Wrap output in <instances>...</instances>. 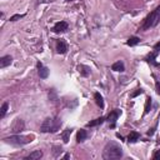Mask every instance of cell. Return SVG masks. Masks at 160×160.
Segmentation results:
<instances>
[{"mask_svg": "<svg viewBox=\"0 0 160 160\" xmlns=\"http://www.w3.org/2000/svg\"><path fill=\"white\" fill-rule=\"evenodd\" d=\"M34 136L33 135H13V136H9V138H5L4 141L8 143V144H11V145H16V146H22V145H25V144H29V143L33 141Z\"/></svg>", "mask_w": 160, "mask_h": 160, "instance_id": "obj_4", "label": "cell"}, {"mask_svg": "<svg viewBox=\"0 0 160 160\" xmlns=\"http://www.w3.org/2000/svg\"><path fill=\"white\" fill-rule=\"evenodd\" d=\"M86 138H88V133H86V130L80 129L79 131L77 133V141H78V143H83L84 140H86Z\"/></svg>", "mask_w": 160, "mask_h": 160, "instance_id": "obj_11", "label": "cell"}, {"mask_svg": "<svg viewBox=\"0 0 160 160\" xmlns=\"http://www.w3.org/2000/svg\"><path fill=\"white\" fill-rule=\"evenodd\" d=\"M153 158H154L155 160H159V159H160V150H158L157 153L154 154V157H153Z\"/></svg>", "mask_w": 160, "mask_h": 160, "instance_id": "obj_28", "label": "cell"}, {"mask_svg": "<svg viewBox=\"0 0 160 160\" xmlns=\"http://www.w3.org/2000/svg\"><path fill=\"white\" fill-rule=\"evenodd\" d=\"M68 1H71V0H68Z\"/></svg>", "mask_w": 160, "mask_h": 160, "instance_id": "obj_31", "label": "cell"}, {"mask_svg": "<svg viewBox=\"0 0 160 160\" xmlns=\"http://www.w3.org/2000/svg\"><path fill=\"white\" fill-rule=\"evenodd\" d=\"M139 43H140V39H139L138 36H130L128 39V41H126V44H128L129 46H135Z\"/></svg>", "mask_w": 160, "mask_h": 160, "instance_id": "obj_19", "label": "cell"}, {"mask_svg": "<svg viewBox=\"0 0 160 160\" xmlns=\"http://www.w3.org/2000/svg\"><path fill=\"white\" fill-rule=\"evenodd\" d=\"M150 110H151V98H150V96H148V98H146V103H145L144 114H145V115H146V114H149Z\"/></svg>", "mask_w": 160, "mask_h": 160, "instance_id": "obj_21", "label": "cell"}, {"mask_svg": "<svg viewBox=\"0 0 160 160\" xmlns=\"http://www.w3.org/2000/svg\"><path fill=\"white\" fill-rule=\"evenodd\" d=\"M143 91H144V90H143V89H136L135 91H134L133 93V94L131 95H130V96H131V98H136V96L138 95H140V94H143Z\"/></svg>", "mask_w": 160, "mask_h": 160, "instance_id": "obj_24", "label": "cell"}, {"mask_svg": "<svg viewBox=\"0 0 160 160\" xmlns=\"http://www.w3.org/2000/svg\"><path fill=\"white\" fill-rule=\"evenodd\" d=\"M69 158H70L69 154H65V155H64V159H69Z\"/></svg>", "mask_w": 160, "mask_h": 160, "instance_id": "obj_30", "label": "cell"}, {"mask_svg": "<svg viewBox=\"0 0 160 160\" xmlns=\"http://www.w3.org/2000/svg\"><path fill=\"white\" fill-rule=\"evenodd\" d=\"M24 16H25V14H15L10 18V22H16L18 19H22V18H24Z\"/></svg>", "mask_w": 160, "mask_h": 160, "instance_id": "obj_23", "label": "cell"}, {"mask_svg": "<svg viewBox=\"0 0 160 160\" xmlns=\"http://www.w3.org/2000/svg\"><path fill=\"white\" fill-rule=\"evenodd\" d=\"M39 77L41 79H46L49 77V69L46 66H40L39 68Z\"/></svg>", "mask_w": 160, "mask_h": 160, "instance_id": "obj_18", "label": "cell"}, {"mask_svg": "<svg viewBox=\"0 0 160 160\" xmlns=\"http://www.w3.org/2000/svg\"><path fill=\"white\" fill-rule=\"evenodd\" d=\"M56 51L59 54H65L66 51H68V44H66L65 40H58L56 41Z\"/></svg>", "mask_w": 160, "mask_h": 160, "instance_id": "obj_7", "label": "cell"}, {"mask_svg": "<svg viewBox=\"0 0 160 160\" xmlns=\"http://www.w3.org/2000/svg\"><path fill=\"white\" fill-rule=\"evenodd\" d=\"M71 133H73V129H65L64 133L61 134V138H63V141L65 143V144H68L69 140H70V135Z\"/></svg>", "mask_w": 160, "mask_h": 160, "instance_id": "obj_14", "label": "cell"}, {"mask_svg": "<svg viewBox=\"0 0 160 160\" xmlns=\"http://www.w3.org/2000/svg\"><path fill=\"white\" fill-rule=\"evenodd\" d=\"M123 157V150L119 145L114 141H110L105 145V148L103 150V158L105 160H110V159H120Z\"/></svg>", "mask_w": 160, "mask_h": 160, "instance_id": "obj_1", "label": "cell"}, {"mask_svg": "<svg viewBox=\"0 0 160 160\" xmlns=\"http://www.w3.org/2000/svg\"><path fill=\"white\" fill-rule=\"evenodd\" d=\"M139 138H140V134L138 131H130L129 136H128V141L129 143H135L136 140H139Z\"/></svg>", "mask_w": 160, "mask_h": 160, "instance_id": "obj_16", "label": "cell"}, {"mask_svg": "<svg viewBox=\"0 0 160 160\" xmlns=\"http://www.w3.org/2000/svg\"><path fill=\"white\" fill-rule=\"evenodd\" d=\"M105 121V118L104 116H100L98 118V119H95V120H93L90 121V123H88V126H96V125H102L103 123Z\"/></svg>", "mask_w": 160, "mask_h": 160, "instance_id": "obj_20", "label": "cell"}, {"mask_svg": "<svg viewBox=\"0 0 160 160\" xmlns=\"http://www.w3.org/2000/svg\"><path fill=\"white\" fill-rule=\"evenodd\" d=\"M61 126V120L59 118H46L40 126L41 133H56Z\"/></svg>", "mask_w": 160, "mask_h": 160, "instance_id": "obj_2", "label": "cell"}, {"mask_svg": "<svg viewBox=\"0 0 160 160\" xmlns=\"http://www.w3.org/2000/svg\"><path fill=\"white\" fill-rule=\"evenodd\" d=\"M78 70H79V73L81 77H89V74H90V68L86 65H79Z\"/></svg>", "mask_w": 160, "mask_h": 160, "instance_id": "obj_13", "label": "cell"}, {"mask_svg": "<svg viewBox=\"0 0 160 160\" xmlns=\"http://www.w3.org/2000/svg\"><path fill=\"white\" fill-rule=\"evenodd\" d=\"M54 149H55V151H54V155L58 157V150H60L61 148H59V146H54Z\"/></svg>", "mask_w": 160, "mask_h": 160, "instance_id": "obj_29", "label": "cell"}, {"mask_svg": "<svg viewBox=\"0 0 160 160\" xmlns=\"http://www.w3.org/2000/svg\"><path fill=\"white\" fill-rule=\"evenodd\" d=\"M111 70H114V71H120V73H123V71L125 70V65H124V63L123 61H116L114 63V64L111 65Z\"/></svg>", "mask_w": 160, "mask_h": 160, "instance_id": "obj_12", "label": "cell"}, {"mask_svg": "<svg viewBox=\"0 0 160 160\" xmlns=\"http://www.w3.org/2000/svg\"><path fill=\"white\" fill-rule=\"evenodd\" d=\"M160 51V41H159V43L158 44H155V46H154V53H159Z\"/></svg>", "mask_w": 160, "mask_h": 160, "instance_id": "obj_26", "label": "cell"}, {"mask_svg": "<svg viewBox=\"0 0 160 160\" xmlns=\"http://www.w3.org/2000/svg\"><path fill=\"white\" fill-rule=\"evenodd\" d=\"M155 129H157V124H155V125H154L151 129H149V130H148V135H149V136L154 135V133H155Z\"/></svg>", "mask_w": 160, "mask_h": 160, "instance_id": "obj_25", "label": "cell"}, {"mask_svg": "<svg viewBox=\"0 0 160 160\" xmlns=\"http://www.w3.org/2000/svg\"><path fill=\"white\" fill-rule=\"evenodd\" d=\"M41 157H43V151L41 150H35L33 151L31 154H29L26 158H25V160H36V159H40Z\"/></svg>", "mask_w": 160, "mask_h": 160, "instance_id": "obj_10", "label": "cell"}, {"mask_svg": "<svg viewBox=\"0 0 160 160\" xmlns=\"http://www.w3.org/2000/svg\"><path fill=\"white\" fill-rule=\"evenodd\" d=\"M23 129H24V123H23V120H22V119H16V120L14 121V124H13V126H11L13 133L18 134V133L22 131Z\"/></svg>", "mask_w": 160, "mask_h": 160, "instance_id": "obj_8", "label": "cell"}, {"mask_svg": "<svg viewBox=\"0 0 160 160\" xmlns=\"http://www.w3.org/2000/svg\"><path fill=\"white\" fill-rule=\"evenodd\" d=\"M68 23L66 22H58L55 25H54V28H53V31L54 33H56V34H59V33H64L68 30Z\"/></svg>", "mask_w": 160, "mask_h": 160, "instance_id": "obj_6", "label": "cell"}, {"mask_svg": "<svg viewBox=\"0 0 160 160\" xmlns=\"http://www.w3.org/2000/svg\"><path fill=\"white\" fill-rule=\"evenodd\" d=\"M13 63V58L10 55H5V56H3L1 59H0V68L4 69V68H6L8 65H10Z\"/></svg>", "mask_w": 160, "mask_h": 160, "instance_id": "obj_9", "label": "cell"}, {"mask_svg": "<svg viewBox=\"0 0 160 160\" xmlns=\"http://www.w3.org/2000/svg\"><path fill=\"white\" fill-rule=\"evenodd\" d=\"M155 89H157V93L160 95V83L159 81H157V84H155Z\"/></svg>", "mask_w": 160, "mask_h": 160, "instance_id": "obj_27", "label": "cell"}, {"mask_svg": "<svg viewBox=\"0 0 160 160\" xmlns=\"http://www.w3.org/2000/svg\"><path fill=\"white\" fill-rule=\"evenodd\" d=\"M155 58H157V53H150L148 56H146V61L149 63V64H151V65H155V66H158L159 64L157 61H155Z\"/></svg>", "mask_w": 160, "mask_h": 160, "instance_id": "obj_17", "label": "cell"}, {"mask_svg": "<svg viewBox=\"0 0 160 160\" xmlns=\"http://www.w3.org/2000/svg\"><path fill=\"white\" fill-rule=\"evenodd\" d=\"M120 114H121V111L119 109H115V110H113L110 114H109L108 121L110 123V128H115V123H116V120H118V118H119Z\"/></svg>", "mask_w": 160, "mask_h": 160, "instance_id": "obj_5", "label": "cell"}, {"mask_svg": "<svg viewBox=\"0 0 160 160\" xmlns=\"http://www.w3.org/2000/svg\"><path fill=\"white\" fill-rule=\"evenodd\" d=\"M8 106H9V104H8L6 102L5 103H3V105H1V110H0V118H3L6 115V111H8Z\"/></svg>", "mask_w": 160, "mask_h": 160, "instance_id": "obj_22", "label": "cell"}, {"mask_svg": "<svg viewBox=\"0 0 160 160\" xmlns=\"http://www.w3.org/2000/svg\"><path fill=\"white\" fill-rule=\"evenodd\" d=\"M159 23H160V5L144 19V23L141 25V30H148L150 28H154Z\"/></svg>", "mask_w": 160, "mask_h": 160, "instance_id": "obj_3", "label": "cell"}, {"mask_svg": "<svg viewBox=\"0 0 160 160\" xmlns=\"http://www.w3.org/2000/svg\"><path fill=\"white\" fill-rule=\"evenodd\" d=\"M94 99H95V103L98 104V106H100V109H103L104 108V99H103V96L100 95V93H95Z\"/></svg>", "mask_w": 160, "mask_h": 160, "instance_id": "obj_15", "label": "cell"}]
</instances>
